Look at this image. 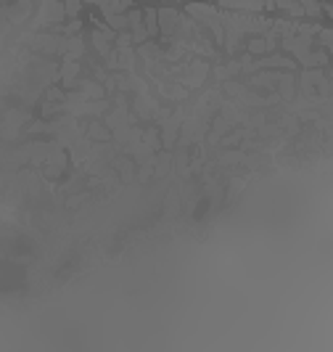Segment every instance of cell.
Masks as SVG:
<instances>
[{
    "label": "cell",
    "instance_id": "6da1fadb",
    "mask_svg": "<svg viewBox=\"0 0 333 352\" xmlns=\"http://www.w3.org/2000/svg\"><path fill=\"white\" fill-rule=\"evenodd\" d=\"M161 21H175V13L172 11H161ZM167 32H172V24H161Z\"/></svg>",
    "mask_w": 333,
    "mask_h": 352
}]
</instances>
